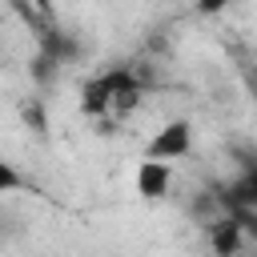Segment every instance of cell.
I'll return each instance as SVG.
<instances>
[{
    "instance_id": "ba28073f",
    "label": "cell",
    "mask_w": 257,
    "mask_h": 257,
    "mask_svg": "<svg viewBox=\"0 0 257 257\" xmlns=\"http://www.w3.org/2000/svg\"><path fill=\"white\" fill-rule=\"evenodd\" d=\"M241 229H245V237L257 245V217H249V213H245V217H241Z\"/></svg>"
},
{
    "instance_id": "8992f818",
    "label": "cell",
    "mask_w": 257,
    "mask_h": 257,
    "mask_svg": "<svg viewBox=\"0 0 257 257\" xmlns=\"http://www.w3.org/2000/svg\"><path fill=\"white\" fill-rule=\"evenodd\" d=\"M12 189H20V173L8 161H0V193H12Z\"/></svg>"
},
{
    "instance_id": "5b68a950",
    "label": "cell",
    "mask_w": 257,
    "mask_h": 257,
    "mask_svg": "<svg viewBox=\"0 0 257 257\" xmlns=\"http://www.w3.org/2000/svg\"><path fill=\"white\" fill-rule=\"evenodd\" d=\"M233 205H237V209H257V169H249V173L233 185Z\"/></svg>"
},
{
    "instance_id": "277c9868",
    "label": "cell",
    "mask_w": 257,
    "mask_h": 257,
    "mask_svg": "<svg viewBox=\"0 0 257 257\" xmlns=\"http://www.w3.org/2000/svg\"><path fill=\"white\" fill-rule=\"evenodd\" d=\"M241 237H245L241 221H221V225L213 229V249H217V253H233V249L241 245Z\"/></svg>"
},
{
    "instance_id": "3957f363",
    "label": "cell",
    "mask_w": 257,
    "mask_h": 257,
    "mask_svg": "<svg viewBox=\"0 0 257 257\" xmlns=\"http://www.w3.org/2000/svg\"><path fill=\"white\" fill-rule=\"evenodd\" d=\"M133 185H137V197L141 201H165L169 189H173V165L169 161H149L141 157L137 173H133Z\"/></svg>"
},
{
    "instance_id": "52a82bcc",
    "label": "cell",
    "mask_w": 257,
    "mask_h": 257,
    "mask_svg": "<svg viewBox=\"0 0 257 257\" xmlns=\"http://www.w3.org/2000/svg\"><path fill=\"white\" fill-rule=\"evenodd\" d=\"M225 8H229V0H197V12H205V16L225 12Z\"/></svg>"
},
{
    "instance_id": "7a4b0ae2",
    "label": "cell",
    "mask_w": 257,
    "mask_h": 257,
    "mask_svg": "<svg viewBox=\"0 0 257 257\" xmlns=\"http://www.w3.org/2000/svg\"><path fill=\"white\" fill-rule=\"evenodd\" d=\"M189 153H193V124H189L185 116L161 124V128L149 137V145H145V157H149V161H169V165L185 161Z\"/></svg>"
},
{
    "instance_id": "6da1fadb",
    "label": "cell",
    "mask_w": 257,
    "mask_h": 257,
    "mask_svg": "<svg viewBox=\"0 0 257 257\" xmlns=\"http://www.w3.org/2000/svg\"><path fill=\"white\" fill-rule=\"evenodd\" d=\"M137 80L133 76H124V72H104V76H96L92 84H84V112H104V108H133L137 104Z\"/></svg>"
}]
</instances>
